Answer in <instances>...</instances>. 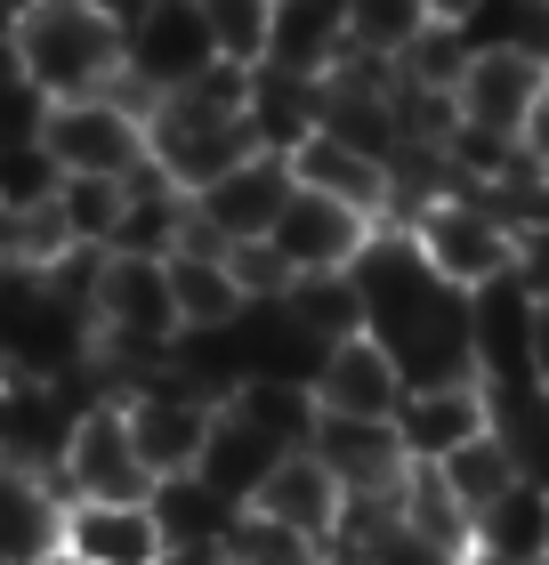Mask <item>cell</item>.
Segmentation results:
<instances>
[{
	"mask_svg": "<svg viewBox=\"0 0 549 565\" xmlns=\"http://www.w3.org/2000/svg\"><path fill=\"white\" fill-rule=\"evenodd\" d=\"M9 49H17L24 82H33L49 106H65V97H106L129 73V33L106 9H89V0H24L9 17Z\"/></svg>",
	"mask_w": 549,
	"mask_h": 565,
	"instance_id": "6da1fadb",
	"label": "cell"
},
{
	"mask_svg": "<svg viewBox=\"0 0 549 565\" xmlns=\"http://www.w3.org/2000/svg\"><path fill=\"white\" fill-rule=\"evenodd\" d=\"M404 235L421 243V259L453 282V291H468V299L517 275V226L493 211L477 186H453V194L421 202V211L404 218Z\"/></svg>",
	"mask_w": 549,
	"mask_h": 565,
	"instance_id": "7a4b0ae2",
	"label": "cell"
},
{
	"mask_svg": "<svg viewBox=\"0 0 549 565\" xmlns=\"http://www.w3.org/2000/svg\"><path fill=\"white\" fill-rule=\"evenodd\" d=\"M122 413H129V436H138V460L154 469V484H162V477L202 469V452H211V436H219L226 396H211L202 380H187L178 364H162V372H146L138 388L122 396Z\"/></svg>",
	"mask_w": 549,
	"mask_h": 565,
	"instance_id": "3957f363",
	"label": "cell"
},
{
	"mask_svg": "<svg viewBox=\"0 0 549 565\" xmlns=\"http://www.w3.org/2000/svg\"><path fill=\"white\" fill-rule=\"evenodd\" d=\"M41 146L57 153L65 178H138L146 170V97L129 82L106 97H65V106H49Z\"/></svg>",
	"mask_w": 549,
	"mask_h": 565,
	"instance_id": "277c9868",
	"label": "cell"
},
{
	"mask_svg": "<svg viewBox=\"0 0 549 565\" xmlns=\"http://www.w3.org/2000/svg\"><path fill=\"white\" fill-rule=\"evenodd\" d=\"M57 493L65 501H154V469L138 460V436H129L122 396H97L73 445L57 460Z\"/></svg>",
	"mask_w": 549,
	"mask_h": 565,
	"instance_id": "5b68a950",
	"label": "cell"
},
{
	"mask_svg": "<svg viewBox=\"0 0 549 565\" xmlns=\"http://www.w3.org/2000/svg\"><path fill=\"white\" fill-rule=\"evenodd\" d=\"M292 162L283 153H251V162H234L226 178H211V186L194 194V226H187V243H267L275 235V218H283V202H292Z\"/></svg>",
	"mask_w": 549,
	"mask_h": 565,
	"instance_id": "8992f818",
	"label": "cell"
},
{
	"mask_svg": "<svg viewBox=\"0 0 549 565\" xmlns=\"http://www.w3.org/2000/svg\"><path fill=\"white\" fill-rule=\"evenodd\" d=\"M211 65H219V49H211V24H202V0H162V9H146L129 24V73L122 82L146 97V114H154V97L202 82Z\"/></svg>",
	"mask_w": 549,
	"mask_h": 565,
	"instance_id": "52a82bcc",
	"label": "cell"
},
{
	"mask_svg": "<svg viewBox=\"0 0 549 565\" xmlns=\"http://www.w3.org/2000/svg\"><path fill=\"white\" fill-rule=\"evenodd\" d=\"M493 428H502V404H493L485 380H436V388H412L397 404V445L412 469H444L453 452H468Z\"/></svg>",
	"mask_w": 549,
	"mask_h": 565,
	"instance_id": "ba28073f",
	"label": "cell"
},
{
	"mask_svg": "<svg viewBox=\"0 0 549 565\" xmlns=\"http://www.w3.org/2000/svg\"><path fill=\"white\" fill-rule=\"evenodd\" d=\"M541 97H549V57H534V49H477L453 89V114H461V130L526 138Z\"/></svg>",
	"mask_w": 549,
	"mask_h": 565,
	"instance_id": "9c48e42d",
	"label": "cell"
},
{
	"mask_svg": "<svg viewBox=\"0 0 549 565\" xmlns=\"http://www.w3.org/2000/svg\"><path fill=\"white\" fill-rule=\"evenodd\" d=\"M380 226L356 211V202H331L316 186H292V202H283V218H275V250H283V267L292 275H348L363 250H372Z\"/></svg>",
	"mask_w": 549,
	"mask_h": 565,
	"instance_id": "30bf717a",
	"label": "cell"
},
{
	"mask_svg": "<svg viewBox=\"0 0 549 565\" xmlns=\"http://www.w3.org/2000/svg\"><path fill=\"white\" fill-rule=\"evenodd\" d=\"M412 396V380L397 364V348L380 331H348V340L324 348L316 364V404L324 413H348V420H397V404Z\"/></svg>",
	"mask_w": 549,
	"mask_h": 565,
	"instance_id": "8fae6325",
	"label": "cell"
},
{
	"mask_svg": "<svg viewBox=\"0 0 549 565\" xmlns=\"http://www.w3.org/2000/svg\"><path fill=\"white\" fill-rule=\"evenodd\" d=\"M307 452L348 484V501H388V493H404V484H412V460L397 445V420H348V413H324V404H316V436H307Z\"/></svg>",
	"mask_w": 549,
	"mask_h": 565,
	"instance_id": "7c38bea8",
	"label": "cell"
},
{
	"mask_svg": "<svg viewBox=\"0 0 549 565\" xmlns=\"http://www.w3.org/2000/svg\"><path fill=\"white\" fill-rule=\"evenodd\" d=\"M65 557L82 565H170V533L154 501H65Z\"/></svg>",
	"mask_w": 549,
	"mask_h": 565,
	"instance_id": "4fadbf2b",
	"label": "cell"
},
{
	"mask_svg": "<svg viewBox=\"0 0 549 565\" xmlns=\"http://www.w3.org/2000/svg\"><path fill=\"white\" fill-rule=\"evenodd\" d=\"M251 509L331 550V542H339V518H348V484H339V477L324 469V460L299 445V452H283V460H275V477L251 493Z\"/></svg>",
	"mask_w": 549,
	"mask_h": 565,
	"instance_id": "5bb4252c",
	"label": "cell"
},
{
	"mask_svg": "<svg viewBox=\"0 0 549 565\" xmlns=\"http://www.w3.org/2000/svg\"><path fill=\"white\" fill-rule=\"evenodd\" d=\"M292 178L316 186V194H331V202H356L372 226H397V170H388L380 153H363V146H339V138L316 130L292 153Z\"/></svg>",
	"mask_w": 549,
	"mask_h": 565,
	"instance_id": "9a60e30c",
	"label": "cell"
},
{
	"mask_svg": "<svg viewBox=\"0 0 549 565\" xmlns=\"http://www.w3.org/2000/svg\"><path fill=\"white\" fill-rule=\"evenodd\" d=\"M57 542H65V493H57V477L0 460V557H9V565H49Z\"/></svg>",
	"mask_w": 549,
	"mask_h": 565,
	"instance_id": "2e32d148",
	"label": "cell"
},
{
	"mask_svg": "<svg viewBox=\"0 0 549 565\" xmlns=\"http://www.w3.org/2000/svg\"><path fill=\"white\" fill-rule=\"evenodd\" d=\"M162 275H170V299H178V323L187 331H234L251 316V299H243V282H234L219 243H178L162 259Z\"/></svg>",
	"mask_w": 549,
	"mask_h": 565,
	"instance_id": "e0dca14e",
	"label": "cell"
},
{
	"mask_svg": "<svg viewBox=\"0 0 549 565\" xmlns=\"http://www.w3.org/2000/svg\"><path fill=\"white\" fill-rule=\"evenodd\" d=\"M316 130H324V82H316V73L258 65V73H251V138L292 162Z\"/></svg>",
	"mask_w": 549,
	"mask_h": 565,
	"instance_id": "ac0fdd59",
	"label": "cell"
},
{
	"mask_svg": "<svg viewBox=\"0 0 549 565\" xmlns=\"http://www.w3.org/2000/svg\"><path fill=\"white\" fill-rule=\"evenodd\" d=\"M275 460H283V445H275V436L258 428V420H243V413L226 404V413H219V436H211V452H202V477H211L234 509H251V493L275 477Z\"/></svg>",
	"mask_w": 549,
	"mask_h": 565,
	"instance_id": "d6986e66",
	"label": "cell"
},
{
	"mask_svg": "<svg viewBox=\"0 0 549 565\" xmlns=\"http://www.w3.org/2000/svg\"><path fill=\"white\" fill-rule=\"evenodd\" d=\"M154 518H162L170 550H219L226 525L243 518V509H234L202 469H187V477H162V484H154Z\"/></svg>",
	"mask_w": 549,
	"mask_h": 565,
	"instance_id": "ffe728a7",
	"label": "cell"
},
{
	"mask_svg": "<svg viewBox=\"0 0 549 565\" xmlns=\"http://www.w3.org/2000/svg\"><path fill=\"white\" fill-rule=\"evenodd\" d=\"M436 484L453 493V509H461V518L477 525V518H485V509L502 501V493H517V484H526V469H517V445H509L502 428H493V436H477L468 452H453V460H444V469H436Z\"/></svg>",
	"mask_w": 549,
	"mask_h": 565,
	"instance_id": "44dd1931",
	"label": "cell"
},
{
	"mask_svg": "<svg viewBox=\"0 0 549 565\" xmlns=\"http://www.w3.org/2000/svg\"><path fill=\"white\" fill-rule=\"evenodd\" d=\"M468 542L493 550V557H526V565H549V493L541 484H517L468 525Z\"/></svg>",
	"mask_w": 549,
	"mask_h": 565,
	"instance_id": "7402d4cb",
	"label": "cell"
},
{
	"mask_svg": "<svg viewBox=\"0 0 549 565\" xmlns=\"http://www.w3.org/2000/svg\"><path fill=\"white\" fill-rule=\"evenodd\" d=\"M429 24L436 17L421 9V0H348V57L397 73V57L429 33Z\"/></svg>",
	"mask_w": 549,
	"mask_h": 565,
	"instance_id": "603a6c76",
	"label": "cell"
},
{
	"mask_svg": "<svg viewBox=\"0 0 549 565\" xmlns=\"http://www.w3.org/2000/svg\"><path fill=\"white\" fill-rule=\"evenodd\" d=\"M275 9L283 0H202V24H211L219 65H243V73L267 65L275 57Z\"/></svg>",
	"mask_w": 549,
	"mask_h": 565,
	"instance_id": "cb8c5ba5",
	"label": "cell"
},
{
	"mask_svg": "<svg viewBox=\"0 0 549 565\" xmlns=\"http://www.w3.org/2000/svg\"><path fill=\"white\" fill-rule=\"evenodd\" d=\"M219 565H331V550L292 533V525H275V518H258V509H243L219 542Z\"/></svg>",
	"mask_w": 549,
	"mask_h": 565,
	"instance_id": "d4e9b609",
	"label": "cell"
},
{
	"mask_svg": "<svg viewBox=\"0 0 549 565\" xmlns=\"http://www.w3.org/2000/svg\"><path fill=\"white\" fill-rule=\"evenodd\" d=\"M57 211H65V226H73V243H82V250H114L122 211H129V178H65Z\"/></svg>",
	"mask_w": 549,
	"mask_h": 565,
	"instance_id": "484cf974",
	"label": "cell"
},
{
	"mask_svg": "<svg viewBox=\"0 0 549 565\" xmlns=\"http://www.w3.org/2000/svg\"><path fill=\"white\" fill-rule=\"evenodd\" d=\"M283 307H292L316 340H348V331H363V282H356V267L348 275H299Z\"/></svg>",
	"mask_w": 549,
	"mask_h": 565,
	"instance_id": "4316f807",
	"label": "cell"
},
{
	"mask_svg": "<svg viewBox=\"0 0 549 565\" xmlns=\"http://www.w3.org/2000/svg\"><path fill=\"white\" fill-rule=\"evenodd\" d=\"M468 57H477V41H468L461 24H429V33L397 57V82H412V89H444V97H453L461 73H468Z\"/></svg>",
	"mask_w": 549,
	"mask_h": 565,
	"instance_id": "83f0119b",
	"label": "cell"
},
{
	"mask_svg": "<svg viewBox=\"0 0 549 565\" xmlns=\"http://www.w3.org/2000/svg\"><path fill=\"white\" fill-rule=\"evenodd\" d=\"M493 404H502V436L517 445V469H526V484H541L549 493V396L541 388H493Z\"/></svg>",
	"mask_w": 549,
	"mask_h": 565,
	"instance_id": "f1b7e54d",
	"label": "cell"
},
{
	"mask_svg": "<svg viewBox=\"0 0 549 565\" xmlns=\"http://www.w3.org/2000/svg\"><path fill=\"white\" fill-rule=\"evenodd\" d=\"M65 170L49 146H9L0 153V202H17V211H41V202H57Z\"/></svg>",
	"mask_w": 549,
	"mask_h": 565,
	"instance_id": "f546056e",
	"label": "cell"
},
{
	"mask_svg": "<svg viewBox=\"0 0 549 565\" xmlns=\"http://www.w3.org/2000/svg\"><path fill=\"white\" fill-rule=\"evenodd\" d=\"M226 267H234V282H243V299L251 307H283V299H292V267H283V250L275 243H234L226 250Z\"/></svg>",
	"mask_w": 549,
	"mask_h": 565,
	"instance_id": "4dcf8cb0",
	"label": "cell"
},
{
	"mask_svg": "<svg viewBox=\"0 0 549 565\" xmlns=\"http://www.w3.org/2000/svg\"><path fill=\"white\" fill-rule=\"evenodd\" d=\"M526 162L549 178V97H541V114H534V130H526Z\"/></svg>",
	"mask_w": 549,
	"mask_h": 565,
	"instance_id": "1f68e13d",
	"label": "cell"
},
{
	"mask_svg": "<svg viewBox=\"0 0 549 565\" xmlns=\"http://www.w3.org/2000/svg\"><path fill=\"white\" fill-rule=\"evenodd\" d=\"M534 388L549 396V307L534 316Z\"/></svg>",
	"mask_w": 549,
	"mask_h": 565,
	"instance_id": "d6a6232c",
	"label": "cell"
},
{
	"mask_svg": "<svg viewBox=\"0 0 549 565\" xmlns=\"http://www.w3.org/2000/svg\"><path fill=\"white\" fill-rule=\"evenodd\" d=\"M89 9H106V17L122 24V33H129V24H138L146 9H162V0H89Z\"/></svg>",
	"mask_w": 549,
	"mask_h": 565,
	"instance_id": "836d02e7",
	"label": "cell"
},
{
	"mask_svg": "<svg viewBox=\"0 0 549 565\" xmlns=\"http://www.w3.org/2000/svg\"><path fill=\"white\" fill-rule=\"evenodd\" d=\"M421 9H429L436 24H468V17H477V9H485V0H421Z\"/></svg>",
	"mask_w": 549,
	"mask_h": 565,
	"instance_id": "e575fe53",
	"label": "cell"
},
{
	"mask_svg": "<svg viewBox=\"0 0 549 565\" xmlns=\"http://www.w3.org/2000/svg\"><path fill=\"white\" fill-rule=\"evenodd\" d=\"M468 565H526V557H493V550H468Z\"/></svg>",
	"mask_w": 549,
	"mask_h": 565,
	"instance_id": "d590c367",
	"label": "cell"
},
{
	"mask_svg": "<svg viewBox=\"0 0 549 565\" xmlns=\"http://www.w3.org/2000/svg\"><path fill=\"white\" fill-rule=\"evenodd\" d=\"M17 9H24V0H0V17H17Z\"/></svg>",
	"mask_w": 549,
	"mask_h": 565,
	"instance_id": "8d00e7d4",
	"label": "cell"
},
{
	"mask_svg": "<svg viewBox=\"0 0 549 565\" xmlns=\"http://www.w3.org/2000/svg\"><path fill=\"white\" fill-rule=\"evenodd\" d=\"M49 565H82V557H65V550H57V557H49Z\"/></svg>",
	"mask_w": 549,
	"mask_h": 565,
	"instance_id": "74e56055",
	"label": "cell"
},
{
	"mask_svg": "<svg viewBox=\"0 0 549 565\" xmlns=\"http://www.w3.org/2000/svg\"><path fill=\"white\" fill-rule=\"evenodd\" d=\"M0 565H9V557H0Z\"/></svg>",
	"mask_w": 549,
	"mask_h": 565,
	"instance_id": "f35d334b",
	"label": "cell"
},
{
	"mask_svg": "<svg viewBox=\"0 0 549 565\" xmlns=\"http://www.w3.org/2000/svg\"><path fill=\"white\" fill-rule=\"evenodd\" d=\"M0 24H9V17H0Z\"/></svg>",
	"mask_w": 549,
	"mask_h": 565,
	"instance_id": "ab89813d",
	"label": "cell"
}]
</instances>
